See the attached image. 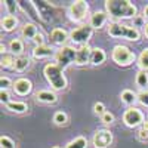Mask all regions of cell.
<instances>
[{"mask_svg": "<svg viewBox=\"0 0 148 148\" xmlns=\"http://www.w3.org/2000/svg\"><path fill=\"white\" fill-rule=\"evenodd\" d=\"M105 12L113 19L120 22L121 19H133L138 15V9L130 0H105Z\"/></svg>", "mask_w": 148, "mask_h": 148, "instance_id": "1", "label": "cell"}, {"mask_svg": "<svg viewBox=\"0 0 148 148\" xmlns=\"http://www.w3.org/2000/svg\"><path fill=\"white\" fill-rule=\"evenodd\" d=\"M43 76H45L46 82L49 83V86H51V89L53 92H59V90L67 89V86H68L67 77L64 74V70L58 64H55V62L46 64L45 68H43Z\"/></svg>", "mask_w": 148, "mask_h": 148, "instance_id": "2", "label": "cell"}, {"mask_svg": "<svg viewBox=\"0 0 148 148\" xmlns=\"http://www.w3.org/2000/svg\"><path fill=\"white\" fill-rule=\"evenodd\" d=\"M108 36L114 37V39H126L129 42H139L141 40V33L138 28L133 25H127L123 22H110L107 28Z\"/></svg>", "mask_w": 148, "mask_h": 148, "instance_id": "3", "label": "cell"}, {"mask_svg": "<svg viewBox=\"0 0 148 148\" xmlns=\"http://www.w3.org/2000/svg\"><path fill=\"white\" fill-rule=\"evenodd\" d=\"M111 59H113V62H116L120 67H129L138 58L135 55V52L132 49H129L127 46L117 45V46L113 47V51H111Z\"/></svg>", "mask_w": 148, "mask_h": 148, "instance_id": "4", "label": "cell"}, {"mask_svg": "<svg viewBox=\"0 0 148 148\" xmlns=\"http://www.w3.org/2000/svg\"><path fill=\"white\" fill-rule=\"evenodd\" d=\"M93 31L95 30L89 25V24H82V25L73 28L70 31V42L74 43V45H79V47L84 46V45H88V42L92 39Z\"/></svg>", "mask_w": 148, "mask_h": 148, "instance_id": "5", "label": "cell"}, {"mask_svg": "<svg viewBox=\"0 0 148 148\" xmlns=\"http://www.w3.org/2000/svg\"><path fill=\"white\" fill-rule=\"evenodd\" d=\"M67 14H68L70 21L80 24V22H83L86 18L89 16V3L84 2V0H76V2H73L70 5Z\"/></svg>", "mask_w": 148, "mask_h": 148, "instance_id": "6", "label": "cell"}, {"mask_svg": "<svg viewBox=\"0 0 148 148\" xmlns=\"http://www.w3.org/2000/svg\"><path fill=\"white\" fill-rule=\"evenodd\" d=\"M76 55H77L76 47L62 46V47H59L55 53V64H58L62 70H65L67 67L76 64Z\"/></svg>", "mask_w": 148, "mask_h": 148, "instance_id": "7", "label": "cell"}, {"mask_svg": "<svg viewBox=\"0 0 148 148\" xmlns=\"http://www.w3.org/2000/svg\"><path fill=\"white\" fill-rule=\"evenodd\" d=\"M144 121H145V119H144L142 111L136 107H129L125 113H123V123L130 129L141 126Z\"/></svg>", "mask_w": 148, "mask_h": 148, "instance_id": "8", "label": "cell"}, {"mask_svg": "<svg viewBox=\"0 0 148 148\" xmlns=\"http://www.w3.org/2000/svg\"><path fill=\"white\" fill-rule=\"evenodd\" d=\"M92 144L95 148H108L113 144V133L110 129H98L93 133Z\"/></svg>", "mask_w": 148, "mask_h": 148, "instance_id": "9", "label": "cell"}, {"mask_svg": "<svg viewBox=\"0 0 148 148\" xmlns=\"http://www.w3.org/2000/svg\"><path fill=\"white\" fill-rule=\"evenodd\" d=\"M12 89H14V92L18 95V96H27L31 93L33 90V83L30 79L27 77H19L14 82V86H12Z\"/></svg>", "mask_w": 148, "mask_h": 148, "instance_id": "10", "label": "cell"}, {"mask_svg": "<svg viewBox=\"0 0 148 148\" xmlns=\"http://www.w3.org/2000/svg\"><path fill=\"white\" fill-rule=\"evenodd\" d=\"M49 40H51L53 45H58V46H67L65 43L70 40V33L64 28H53L51 31V36H49Z\"/></svg>", "mask_w": 148, "mask_h": 148, "instance_id": "11", "label": "cell"}, {"mask_svg": "<svg viewBox=\"0 0 148 148\" xmlns=\"http://www.w3.org/2000/svg\"><path fill=\"white\" fill-rule=\"evenodd\" d=\"M108 14L105 10H96V12H93V14L90 15V18H89V25L93 28V30H101L105 24H107V21H108Z\"/></svg>", "mask_w": 148, "mask_h": 148, "instance_id": "12", "label": "cell"}, {"mask_svg": "<svg viewBox=\"0 0 148 148\" xmlns=\"http://www.w3.org/2000/svg\"><path fill=\"white\" fill-rule=\"evenodd\" d=\"M92 49L89 45H84L77 47V55H76V65L82 67L86 64H90V56H92Z\"/></svg>", "mask_w": 148, "mask_h": 148, "instance_id": "13", "label": "cell"}, {"mask_svg": "<svg viewBox=\"0 0 148 148\" xmlns=\"http://www.w3.org/2000/svg\"><path fill=\"white\" fill-rule=\"evenodd\" d=\"M55 49L47 46V45H43V46H34V49L31 51V55L34 59H45V58H49V56H55Z\"/></svg>", "mask_w": 148, "mask_h": 148, "instance_id": "14", "label": "cell"}, {"mask_svg": "<svg viewBox=\"0 0 148 148\" xmlns=\"http://www.w3.org/2000/svg\"><path fill=\"white\" fill-rule=\"evenodd\" d=\"M36 99L42 104H55L58 101V96L53 90L43 89V90H39L36 93Z\"/></svg>", "mask_w": 148, "mask_h": 148, "instance_id": "15", "label": "cell"}, {"mask_svg": "<svg viewBox=\"0 0 148 148\" xmlns=\"http://www.w3.org/2000/svg\"><path fill=\"white\" fill-rule=\"evenodd\" d=\"M2 30L6 31V33H10L18 28V18L14 15V14H8L2 18Z\"/></svg>", "mask_w": 148, "mask_h": 148, "instance_id": "16", "label": "cell"}, {"mask_svg": "<svg viewBox=\"0 0 148 148\" xmlns=\"http://www.w3.org/2000/svg\"><path fill=\"white\" fill-rule=\"evenodd\" d=\"M37 33H39V30H37V25L33 22H25L24 25L21 27V36L24 37V39H27V40H31L37 36Z\"/></svg>", "mask_w": 148, "mask_h": 148, "instance_id": "17", "label": "cell"}, {"mask_svg": "<svg viewBox=\"0 0 148 148\" xmlns=\"http://www.w3.org/2000/svg\"><path fill=\"white\" fill-rule=\"evenodd\" d=\"M107 59V53L101 47H93L92 49V56H90V64L92 65H101Z\"/></svg>", "mask_w": 148, "mask_h": 148, "instance_id": "18", "label": "cell"}, {"mask_svg": "<svg viewBox=\"0 0 148 148\" xmlns=\"http://www.w3.org/2000/svg\"><path fill=\"white\" fill-rule=\"evenodd\" d=\"M6 108L10 111V113H15V114H24L28 111V105L22 101H10Z\"/></svg>", "mask_w": 148, "mask_h": 148, "instance_id": "19", "label": "cell"}, {"mask_svg": "<svg viewBox=\"0 0 148 148\" xmlns=\"http://www.w3.org/2000/svg\"><path fill=\"white\" fill-rule=\"evenodd\" d=\"M120 99H121L123 104H126V105H133L135 102L138 101V93H135L130 89H125V90H121V93H120Z\"/></svg>", "mask_w": 148, "mask_h": 148, "instance_id": "20", "label": "cell"}, {"mask_svg": "<svg viewBox=\"0 0 148 148\" xmlns=\"http://www.w3.org/2000/svg\"><path fill=\"white\" fill-rule=\"evenodd\" d=\"M9 51L15 56H22L24 53V42L21 39H12L9 43Z\"/></svg>", "mask_w": 148, "mask_h": 148, "instance_id": "21", "label": "cell"}, {"mask_svg": "<svg viewBox=\"0 0 148 148\" xmlns=\"http://www.w3.org/2000/svg\"><path fill=\"white\" fill-rule=\"evenodd\" d=\"M28 65H30V59H28V56H16V59H15V64H14V68L16 73H22V71H25L27 68H28Z\"/></svg>", "mask_w": 148, "mask_h": 148, "instance_id": "22", "label": "cell"}, {"mask_svg": "<svg viewBox=\"0 0 148 148\" xmlns=\"http://www.w3.org/2000/svg\"><path fill=\"white\" fill-rule=\"evenodd\" d=\"M136 65H138L139 70L148 73V47H144L141 51V53L136 59Z\"/></svg>", "mask_w": 148, "mask_h": 148, "instance_id": "23", "label": "cell"}, {"mask_svg": "<svg viewBox=\"0 0 148 148\" xmlns=\"http://www.w3.org/2000/svg\"><path fill=\"white\" fill-rule=\"evenodd\" d=\"M135 83H136V86L141 90L147 89V86H148V73L142 71V70H138L136 77H135Z\"/></svg>", "mask_w": 148, "mask_h": 148, "instance_id": "24", "label": "cell"}, {"mask_svg": "<svg viewBox=\"0 0 148 148\" xmlns=\"http://www.w3.org/2000/svg\"><path fill=\"white\" fill-rule=\"evenodd\" d=\"M64 148H88V138L86 136H77L71 139Z\"/></svg>", "mask_w": 148, "mask_h": 148, "instance_id": "25", "label": "cell"}, {"mask_svg": "<svg viewBox=\"0 0 148 148\" xmlns=\"http://www.w3.org/2000/svg\"><path fill=\"white\" fill-rule=\"evenodd\" d=\"M15 59H16V56H15L14 53L6 52V53L2 55V59H0V65H2V68H10V67H14Z\"/></svg>", "mask_w": 148, "mask_h": 148, "instance_id": "26", "label": "cell"}, {"mask_svg": "<svg viewBox=\"0 0 148 148\" xmlns=\"http://www.w3.org/2000/svg\"><path fill=\"white\" fill-rule=\"evenodd\" d=\"M68 121V116L64 113V111H56V113L53 114V123L58 126H64L67 125Z\"/></svg>", "mask_w": 148, "mask_h": 148, "instance_id": "27", "label": "cell"}, {"mask_svg": "<svg viewBox=\"0 0 148 148\" xmlns=\"http://www.w3.org/2000/svg\"><path fill=\"white\" fill-rule=\"evenodd\" d=\"M138 102L144 107H148V89H144V90H139L138 93Z\"/></svg>", "mask_w": 148, "mask_h": 148, "instance_id": "28", "label": "cell"}, {"mask_svg": "<svg viewBox=\"0 0 148 148\" xmlns=\"http://www.w3.org/2000/svg\"><path fill=\"white\" fill-rule=\"evenodd\" d=\"M101 121L104 123V125H113L114 123V114L110 113V111H107V113H104L101 116Z\"/></svg>", "mask_w": 148, "mask_h": 148, "instance_id": "29", "label": "cell"}, {"mask_svg": "<svg viewBox=\"0 0 148 148\" xmlns=\"http://www.w3.org/2000/svg\"><path fill=\"white\" fill-rule=\"evenodd\" d=\"M0 147L2 148H15V144L9 136H2L0 138Z\"/></svg>", "mask_w": 148, "mask_h": 148, "instance_id": "30", "label": "cell"}, {"mask_svg": "<svg viewBox=\"0 0 148 148\" xmlns=\"http://www.w3.org/2000/svg\"><path fill=\"white\" fill-rule=\"evenodd\" d=\"M132 21H133V27H135V28H139V27H142V28H144V27H145V24H147V22H145L144 15H136Z\"/></svg>", "mask_w": 148, "mask_h": 148, "instance_id": "31", "label": "cell"}, {"mask_svg": "<svg viewBox=\"0 0 148 148\" xmlns=\"http://www.w3.org/2000/svg\"><path fill=\"white\" fill-rule=\"evenodd\" d=\"M93 113L96 114V116H102L104 113H107V111H105V105L102 104V102H95L93 104Z\"/></svg>", "mask_w": 148, "mask_h": 148, "instance_id": "32", "label": "cell"}, {"mask_svg": "<svg viewBox=\"0 0 148 148\" xmlns=\"http://www.w3.org/2000/svg\"><path fill=\"white\" fill-rule=\"evenodd\" d=\"M10 86H14V83H12V80L9 77H3L0 79V88H2V90H8Z\"/></svg>", "mask_w": 148, "mask_h": 148, "instance_id": "33", "label": "cell"}, {"mask_svg": "<svg viewBox=\"0 0 148 148\" xmlns=\"http://www.w3.org/2000/svg\"><path fill=\"white\" fill-rule=\"evenodd\" d=\"M0 101L3 105H8L10 102V93L9 90H0Z\"/></svg>", "mask_w": 148, "mask_h": 148, "instance_id": "34", "label": "cell"}, {"mask_svg": "<svg viewBox=\"0 0 148 148\" xmlns=\"http://www.w3.org/2000/svg\"><path fill=\"white\" fill-rule=\"evenodd\" d=\"M33 43L36 45V46H43L45 45V36H43V33H37V36L33 39Z\"/></svg>", "mask_w": 148, "mask_h": 148, "instance_id": "35", "label": "cell"}, {"mask_svg": "<svg viewBox=\"0 0 148 148\" xmlns=\"http://www.w3.org/2000/svg\"><path fill=\"white\" fill-rule=\"evenodd\" d=\"M138 139H139L141 142H148V132L139 129V130H138Z\"/></svg>", "mask_w": 148, "mask_h": 148, "instance_id": "36", "label": "cell"}, {"mask_svg": "<svg viewBox=\"0 0 148 148\" xmlns=\"http://www.w3.org/2000/svg\"><path fill=\"white\" fill-rule=\"evenodd\" d=\"M141 129H142V130H147V132H148V120H145V121L142 123V125H141Z\"/></svg>", "mask_w": 148, "mask_h": 148, "instance_id": "37", "label": "cell"}, {"mask_svg": "<svg viewBox=\"0 0 148 148\" xmlns=\"http://www.w3.org/2000/svg\"><path fill=\"white\" fill-rule=\"evenodd\" d=\"M144 18H145V19H148V5L144 8Z\"/></svg>", "mask_w": 148, "mask_h": 148, "instance_id": "38", "label": "cell"}, {"mask_svg": "<svg viewBox=\"0 0 148 148\" xmlns=\"http://www.w3.org/2000/svg\"><path fill=\"white\" fill-rule=\"evenodd\" d=\"M144 34H145V37L148 39V22L145 24V27H144Z\"/></svg>", "mask_w": 148, "mask_h": 148, "instance_id": "39", "label": "cell"}, {"mask_svg": "<svg viewBox=\"0 0 148 148\" xmlns=\"http://www.w3.org/2000/svg\"><path fill=\"white\" fill-rule=\"evenodd\" d=\"M52 148H62V147H58V145H56V147H52Z\"/></svg>", "mask_w": 148, "mask_h": 148, "instance_id": "40", "label": "cell"}]
</instances>
